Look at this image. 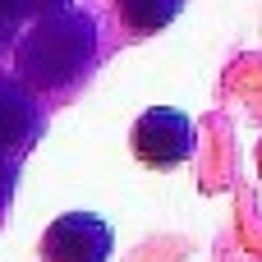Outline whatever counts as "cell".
<instances>
[{
  "instance_id": "cell-1",
  "label": "cell",
  "mask_w": 262,
  "mask_h": 262,
  "mask_svg": "<svg viewBox=\"0 0 262 262\" xmlns=\"http://www.w3.org/2000/svg\"><path fill=\"white\" fill-rule=\"evenodd\" d=\"M92 51H97L92 14L64 5L55 14H41L28 28V37L18 41V55H14V78L28 92H55L88 69Z\"/></svg>"
},
{
  "instance_id": "cell-2",
  "label": "cell",
  "mask_w": 262,
  "mask_h": 262,
  "mask_svg": "<svg viewBox=\"0 0 262 262\" xmlns=\"http://www.w3.org/2000/svg\"><path fill=\"white\" fill-rule=\"evenodd\" d=\"M134 152L138 161L166 170V166H180L189 152H193V120L184 111H170V106H157L147 111L138 124H134Z\"/></svg>"
},
{
  "instance_id": "cell-3",
  "label": "cell",
  "mask_w": 262,
  "mask_h": 262,
  "mask_svg": "<svg viewBox=\"0 0 262 262\" xmlns=\"http://www.w3.org/2000/svg\"><path fill=\"white\" fill-rule=\"evenodd\" d=\"M41 258L46 262H106L111 258V226L97 212H64L60 221H51V230L41 239Z\"/></svg>"
},
{
  "instance_id": "cell-4",
  "label": "cell",
  "mask_w": 262,
  "mask_h": 262,
  "mask_svg": "<svg viewBox=\"0 0 262 262\" xmlns=\"http://www.w3.org/2000/svg\"><path fill=\"white\" fill-rule=\"evenodd\" d=\"M37 134V101L32 92L14 78V74H0V152H18L28 147Z\"/></svg>"
},
{
  "instance_id": "cell-5",
  "label": "cell",
  "mask_w": 262,
  "mask_h": 262,
  "mask_svg": "<svg viewBox=\"0 0 262 262\" xmlns=\"http://www.w3.org/2000/svg\"><path fill=\"white\" fill-rule=\"evenodd\" d=\"M180 9H184V0H120V14H124V23L134 32H157Z\"/></svg>"
},
{
  "instance_id": "cell-6",
  "label": "cell",
  "mask_w": 262,
  "mask_h": 262,
  "mask_svg": "<svg viewBox=\"0 0 262 262\" xmlns=\"http://www.w3.org/2000/svg\"><path fill=\"white\" fill-rule=\"evenodd\" d=\"M9 198V157L0 152V203Z\"/></svg>"
}]
</instances>
